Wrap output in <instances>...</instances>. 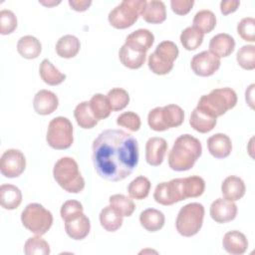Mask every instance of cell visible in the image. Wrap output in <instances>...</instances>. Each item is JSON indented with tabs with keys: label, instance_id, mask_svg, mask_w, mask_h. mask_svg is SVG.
<instances>
[{
	"label": "cell",
	"instance_id": "1",
	"mask_svg": "<svg viewBox=\"0 0 255 255\" xmlns=\"http://www.w3.org/2000/svg\"><path fill=\"white\" fill-rule=\"evenodd\" d=\"M138 143L123 129H105L93 141L92 160L98 175L117 182L129 176L138 163Z\"/></svg>",
	"mask_w": 255,
	"mask_h": 255
},
{
	"label": "cell",
	"instance_id": "2",
	"mask_svg": "<svg viewBox=\"0 0 255 255\" xmlns=\"http://www.w3.org/2000/svg\"><path fill=\"white\" fill-rule=\"evenodd\" d=\"M202 153L198 138L185 133L179 135L168 153V165L175 171H186L193 167Z\"/></svg>",
	"mask_w": 255,
	"mask_h": 255
},
{
	"label": "cell",
	"instance_id": "3",
	"mask_svg": "<svg viewBox=\"0 0 255 255\" xmlns=\"http://www.w3.org/2000/svg\"><path fill=\"white\" fill-rule=\"evenodd\" d=\"M53 176L56 182L69 193H79L85 188V179L73 157L64 156L58 159L53 168Z\"/></svg>",
	"mask_w": 255,
	"mask_h": 255
},
{
	"label": "cell",
	"instance_id": "4",
	"mask_svg": "<svg viewBox=\"0 0 255 255\" xmlns=\"http://www.w3.org/2000/svg\"><path fill=\"white\" fill-rule=\"evenodd\" d=\"M237 104V95L231 88H218L203 95L196 106L199 110L213 118L223 116Z\"/></svg>",
	"mask_w": 255,
	"mask_h": 255
},
{
	"label": "cell",
	"instance_id": "5",
	"mask_svg": "<svg viewBox=\"0 0 255 255\" xmlns=\"http://www.w3.org/2000/svg\"><path fill=\"white\" fill-rule=\"evenodd\" d=\"M204 212V206L198 202H191L182 206L175 220L177 232L184 237L196 235L202 227Z\"/></svg>",
	"mask_w": 255,
	"mask_h": 255
},
{
	"label": "cell",
	"instance_id": "6",
	"mask_svg": "<svg viewBox=\"0 0 255 255\" xmlns=\"http://www.w3.org/2000/svg\"><path fill=\"white\" fill-rule=\"evenodd\" d=\"M184 121V111L177 105L156 107L147 115V124L152 130L164 131L170 128H177Z\"/></svg>",
	"mask_w": 255,
	"mask_h": 255
},
{
	"label": "cell",
	"instance_id": "7",
	"mask_svg": "<svg viewBox=\"0 0 255 255\" xmlns=\"http://www.w3.org/2000/svg\"><path fill=\"white\" fill-rule=\"evenodd\" d=\"M23 226L36 235H44L53 224V215L40 203H29L21 213Z\"/></svg>",
	"mask_w": 255,
	"mask_h": 255
},
{
	"label": "cell",
	"instance_id": "8",
	"mask_svg": "<svg viewBox=\"0 0 255 255\" xmlns=\"http://www.w3.org/2000/svg\"><path fill=\"white\" fill-rule=\"evenodd\" d=\"M179 50L172 41L160 42L154 52L148 56L147 65L155 75H166L173 69V62L178 57Z\"/></svg>",
	"mask_w": 255,
	"mask_h": 255
},
{
	"label": "cell",
	"instance_id": "9",
	"mask_svg": "<svg viewBox=\"0 0 255 255\" xmlns=\"http://www.w3.org/2000/svg\"><path fill=\"white\" fill-rule=\"evenodd\" d=\"M146 0H124L110 11L108 20L116 29L131 27L140 16V11Z\"/></svg>",
	"mask_w": 255,
	"mask_h": 255
},
{
	"label": "cell",
	"instance_id": "10",
	"mask_svg": "<svg viewBox=\"0 0 255 255\" xmlns=\"http://www.w3.org/2000/svg\"><path fill=\"white\" fill-rule=\"evenodd\" d=\"M46 140L54 149L62 150L69 148L74 141L73 125L65 117L54 118L48 126Z\"/></svg>",
	"mask_w": 255,
	"mask_h": 255
},
{
	"label": "cell",
	"instance_id": "11",
	"mask_svg": "<svg viewBox=\"0 0 255 255\" xmlns=\"http://www.w3.org/2000/svg\"><path fill=\"white\" fill-rule=\"evenodd\" d=\"M153 198L157 203L164 206L186 199L182 178H173L157 184L153 192Z\"/></svg>",
	"mask_w": 255,
	"mask_h": 255
},
{
	"label": "cell",
	"instance_id": "12",
	"mask_svg": "<svg viewBox=\"0 0 255 255\" xmlns=\"http://www.w3.org/2000/svg\"><path fill=\"white\" fill-rule=\"evenodd\" d=\"M26 167V158L19 149L10 148L3 152L0 158L1 174L8 178L20 176Z\"/></svg>",
	"mask_w": 255,
	"mask_h": 255
},
{
	"label": "cell",
	"instance_id": "13",
	"mask_svg": "<svg viewBox=\"0 0 255 255\" xmlns=\"http://www.w3.org/2000/svg\"><path fill=\"white\" fill-rule=\"evenodd\" d=\"M220 59L209 51H203L193 56L190 67L193 73L199 77H210L220 68Z\"/></svg>",
	"mask_w": 255,
	"mask_h": 255
},
{
	"label": "cell",
	"instance_id": "14",
	"mask_svg": "<svg viewBox=\"0 0 255 255\" xmlns=\"http://www.w3.org/2000/svg\"><path fill=\"white\" fill-rule=\"evenodd\" d=\"M237 205L225 198H217L210 205V216L217 223H227L235 219Z\"/></svg>",
	"mask_w": 255,
	"mask_h": 255
},
{
	"label": "cell",
	"instance_id": "15",
	"mask_svg": "<svg viewBox=\"0 0 255 255\" xmlns=\"http://www.w3.org/2000/svg\"><path fill=\"white\" fill-rule=\"evenodd\" d=\"M64 222L67 235L74 240L85 239L91 231L90 219L84 214V212H79Z\"/></svg>",
	"mask_w": 255,
	"mask_h": 255
},
{
	"label": "cell",
	"instance_id": "16",
	"mask_svg": "<svg viewBox=\"0 0 255 255\" xmlns=\"http://www.w3.org/2000/svg\"><path fill=\"white\" fill-rule=\"evenodd\" d=\"M166 151L167 142L163 137H150L145 143V160L151 166H158L162 163Z\"/></svg>",
	"mask_w": 255,
	"mask_h": 255
},
{
	"label": "cell",
	"instance_id": "17",
	"mask_svg": "<svg viewBox=\"0 0 255 255\" xmlns=\"http://www.w3.org/2000/svg\"><path fill=\"white\" fill-rule=\"evenodd\" d=\"M59 106V99L55 93L48 90H40L33 100L34 111L38 115L47 116L54 113Z\"/></svg>",
	"mask_w": 255,
	"mask_h": 255
},
{
	"label": "cell",
	"instance_id": "18",
	"mask_svg": "<svg viewBox=\"0 0 255 255\" xmlns=\"http://www.w3.org/2000/svg\"><path fill=\"white\" fill-rule=\"evenodd\" d=\"M222 246L223 249L231 255H242L248 248V240L242 232L232 230L224 234Z\"/></svg>",
	"mask_w": 255,
	"mask_h": 255
},
{
	"label": "cell",
	"instance_id": "19",
	"mask_svg": "<svg viewBox=\"0 0 255 255\" xmlns=\"http://www.w3.org/2000/svg\"><path fill=\"white\" fill-rule=\"evenodd\" d=\"M207 148L215 158H225L231 153L232 142L227 134L218 132L207 138Z\"/></svg>",
	"mask_w": 255,
	"mask_h": 255
},
{
	"label": "cell",
	"instance_id": "20",
	"mask_svg": "<svg viewBox=\"0 0 255 255\" xmlns=\"http://www.w3.org/2000/svg\"><path fill=\"white\" fill-rule=\"evenodd\" d=\"M235 49V40L227 33H220L211 38L209 42V52L220 58L228 57Z\"/></svg>",
	"mask_w": 255,
	"mask_h": 255
},
{
	"label": "cell",
	"instance_id": "21",
	"mask_svg": "<svg viewBox=\"0 0 255 255\" xmlns=\"http://www.w3.org/2000/svg\"><path fill=\"white\" fill-rule=\"evenodd\" d=\"M153 42L154 36L149 30L137 29L131 32L129 35H128L125 44L138 52L146 53L149 50V48H151Z\"/></svg>",
	"mask_w": 255,
	"mask_h": 255
},
{
	"label": "cell",
	"instance_id": "22",
	"mask_svg": "<svg viewBox=\"0 0 255 255\" xmlns=\"http://www.w3.org/2000/svg\"><path fill=\"white\" fill-rule=\"evenodd\" d=\"M140 16L142 19L150 24H160L166 19V9L162 1L150 0L145 1Z\"/></svg>",
	"mask_w": 255,
	"mask_h": 255
},
{
	"label": "cell",
	"instance_id": "23",
	"mask_svg": "<svg viewBox=\"0 0 255 255\" xmlns=\"http://www.w3.org/2000/svg\"><path fill=\"white\" fill-rule=\"evenodd\" d=\"M245 191L246 187L244 181L242 178L235 175L227 176L221 184V192L223 198L229 201L234 202L241 199L244 196Z\"/></svg>",
	"mask_w": 255,
	"mask_h": 255
},
{
	"label": "cell",
	"instance_id": "24",
	"mask_svg": "<svg viewBox=\"0 0 255 255\" xmlns=\"http://www.w3.org/2000/svg\"><path fill=\"white\" fill-rule=\"evenodd\" d=\"M119 58L121 63L131 70H136L142 67L146 59V53L138 52L127 44H124L119 51Z\"/></svg>",
	"mask_w": 255,
	"mask_h": 255
},
{
	"label": "cell",
	"instance_id": "25",
	"mask_svg": "<svg viewBox=\"0 0 255 255\" xmlns=\"http://www.w3.org/2000/svg\"><path fill=\"white\" fill-rule=\"evenodd\" d=\"M164 222V214L155 208H147L139 214L140 225L149 232L160 230L163 227Z\"/></svg>",
	"mask_w": 255,
	"mask_h": 255
},
{
	"label": "cell",
	"instance_id": "26",
	"mask_svg": "<svg viewBox=\"0 0 255 255\" xmlns=\"http://www.w3.org/2000/svg\"><path fill=\"white\" fill-rule=\"evenodd\" d=\"M217 124V119L210 117L203 111L199 110L198 108H195L189 119V125L191 128L201 133H206L210 130H212Z\"/></svg>",
	"mask_w": 255,
	"mask_h": 255
},
{
	"label": "cell",
	"instance_id": "27",
	"mask_svg": "<svg viewBox=\"0 0 255 255\" xmlns=\"http://www.w3.org/2000/svg\"><path fill=\"white\" fill-rule=\"evenodd\" d=\"M22 202L21 190L13 184H2L0 186V204L4 209H16Z\"/></svg>",
	"mask_w": 255,
	"mask_h": 255
},
{
	"label": "cell",
	"instance_id": "28",
	"mask_svg": "<svg viewBox=\"0 0 255 255\" xmlns=\"http://www.w3.org/2000/svg\"><path fill=\"white\" fill-rule=\"evenodd\" d=\"M17 51L25 59H36L42 52V44L36 37L26 35L19 39L17 43Z\"/></svg>",
	"mask_w": 255,
	"mask_h": 255
},
{
	"label": "cell",
	"instance_id": "29",
	"mask_svg": "<svg viewBox=\"0 0 255 255\" xmlns=\"http://www.w3.org/2000/svg\"><path fill=\"white\" fill-rule=\"evenodd\" d=\"M56 53L61 58L71 59L77 56L81 49L80 40L74 35L62 36L56 43Z\"/></svg>",
	"mask_w": 255,
	"mask_h": 255
},
{
	"label": "cell",
	"instance_id": "30",
	"mask_svg": "<svg viewBox=\"0 0 255 255\" xmlns=\"http://www.w3.org/2000/svg\"><path fill=\"white\" fill-rule=\"evenodd\" d=\"M39 74L43 82L49 86H58L66 80V75L60 72L48 59L41 62Z\"/></svg>",
	"mask_w": 255,
	"mask_h": 255
},
{
	"label": "cell",
	"instance_id": "31",
	"mask_svg": "<svg viewBox=\"0 0 255 255\" xmlns=\"http://www.w3.org/2000/svg\"><path fill=\"white\" fill-rule=\"evenodd\" d=\"M74 117L78 124V126L82 128H93L98 125V120L95 118L90 103L85 101L77 105V107L74 110Z\"/></svg>",
	"mask_w": 255,
	"mask_h": 255
},
{
	"label": "cell",
	"instance_id": "32",
	"mask_svg": "<svg viewBox=\"0 0 255 255\" xmlns=\"http://www.w3.org/2000/svg\"><path fill=\"white\" fill-rule=\"evenodd\" d=\"M100 223L101 226L109 231L115 232L123 225V216H121L111 205L104 207L100 212Z\"/></svg>",
	"mask_w": 255,
	"mask_h": 255
},
{
	"label": "cell",
	"instance_id": "33",
	"mask_svg": "<svg viewBox=\"0 0 255 255\" xmlns=\"http://www.w3.org/2000/svg\"><path fill=\"white\" fill-rule=\"evenodd\" d=\"M151 183L149 179L143 175H139L132 179L128 185V192L130 198L141 200L148 196Z\"/></svg>",
	"mask_w": 255,
	"mask_h": 255
},
{
	"label": "cell",
	"instance_id": "34",
	"mask_svg": "<svg viewBox=\"0 0 255 255\" xmlns=\"http://www.w3.org/2000/svg\"><path fill=\"white\" fill-rule=\"evenodd\" d=\"M192 24L201 33H210L216 26V17L212 11L203 9L194 15Z\"/></svg>",
	"mask_w": 255,
	"mask_h": 255
},
{
	"label": "cell",
	"instance_id": "35",
	"mask_svg": "<svg viewBox=\"0 0 255 255\" xmlns=\"http://www.w3.org/2000/svg\"><path fill=\"white\" fill-rule=\"evenodd\" d=\"M89 103L91 110L98 121L107 119L113 111L107 96H104L103 94H95Z\"/></svg>",
	"mask_w": 255,
	"mask_h": 255
},
{
	"label": "cell",
	"instance_id": "36",
	"mask_svg": "<svg viewBox=\"0 0 255 255\" xmlns=\"http://www.w3.org/2000/svg\"><path fill=\"white\" fill-rule=\"evenodd\" d=\"M204 34L193 26L185 28L180 34V42L183 48L187 51L196 50L203 42Z\"/></svg>",
	"mask_w": 255,
	"mask_h": 255
},
{
	"label": "cell",
	"instance_id": "37",
	"mask_svg": "<svg viewBox=\"0 0 255 255\" xmlns=\"http://www.w3.org/2000/svg\"><path fill=\"white\" fill-rule=\"evenodd\" d=\"M110 205L123 217L130 216L135 210L133 201L124 194H114L109 198Z\"/></svg>",
	"mask_w": 255,
	"mask_h": 255
},
{
	"label": "cell",
	"instance_id": "38",
	"mask_svg": "<svg viewBox=\"0 0 255 255\" xmlns=\"http://www.w3.org/2000/svg\"><path fill=\"white\" fill-rule=\"evenodd\" d=\"M184 194L186 198H194L203 194L205 190V181L198 175H191L182 178Z\"/></svg>",
	"mask_w": 255,
	"mask_h": 255
},
{
	"label": "cell",
	"instance_id": "39",
	"mask_svg": "<svg viewBox=\"0 0 255 255\" xmlns=\"http://www.w3.org/2000/svg\"><path fill=\"white\" fill-rule=\"evenodd\" d=\"M50 252V245L41 235L28 238L24 244V253L27 255H49Z\"/></svg>",
	"mask_w": 255,
	"mask_h": 255
},
{
	"label": "cell",
	"instance_id": "40",
	"mask_svg": "<svg viewBox=\"0 0 255 255\" xmlns=\"http://www.w3.org/2000/svg\"><path fill=\"white\" fill-rule=\"evenodd\" d=\"M107 98L110 102L112 110L115 112L124 110L129 103L128 93L122 88H114L110 90Z\"/></svg>",
	"mask_w": 255,
	"mask_h": 255
},
{
	"label": "cell",
	"instance_id": "41",
	"mask_svg": "<svg viewBox=\"0 0 255 255\" xmlns=\"http://www.w3.org/2000/svg\"><path fill=\"white\" fill-rule=\"evenodd\" d=\"M236 61L242 69L247 71L254 70L255 69V46L254 45L242 46L236 54Z\"/></svg>",
	"mask_w": 255,
	"mask_h": 255
},
{
	"label": "cell",
	"instance_id": "42",
	"mask_svg": "<svg viewBox=\"0 0 255 255\" xmlns=\"http://www.w3.org/2000/svg\"><path fill=\"white\" fill-rule=\"evenodd\" d=\"M238 35L246 42L255 41V19L245 17L237 24Z\"/></svg>",
	"mask_w": 255,
	"mask_h": 255
},
{
	"label": "cell",
	"instance_id": "43",
	"mask_svg": "<svg viewBox=\"0 0 255 255\" xmlns=\"http://www.w3.org/2000/svg\"><path fill=\"white\" fill-rule=\"evenodd\" d=\"M117 125L126 128L130 131H137L140 128L141 122L137 114L133 112H125L117 118Z\"/></svg>",
	"mask_w": 255,
	"mask_h": 255
},
{
	"label": "cell",
	"instance_id": "44",
	"mask_svg": "<svg viewBox=\"0 0 255 255\" xmlns=\"http://www.w3.org/2000/svg\"><path fill=\"white\" fill-rule=\"evenodd\" d=\"M17 28V18L11 10L3 9L0 12V33L9 35Z\"/></svg>",
	"mask_w": 255,
	"mask_h": 255
},
{
	"label": "cell",
	"instance_id": "45",
	"mask_svg": "<svg viewBox=\"0 0 255 255\" xmlns=\"http://www.w3.org/2000/svg\"><path fill=\"white\" fill-rule=\"evenodd\" d=\"M83 211H84V208H83L82 203L78 200L72 199V200H67L63 203L61 210H60V214H61L62 219L65 221L68 218L76 215L79 212H83Z\"/></svg>",
	"mask_w": 255,
	"mask_h": 255
},
{
	"label": "cell",
	"instance_id": "46",
	"mask_svg": "<svg viewBox=\"0 0 255 255\" xmlns=\"http://www.w3.org/2000/svg\"><path fill=\"white\" fill-rule=\"evenodd\" d=\"M194 5L193 0H171L170 1V7L171 10L177 14L184 16L190 12Z\"/></svg>",
	"mask_w": 255,
	"mask_h": 255
},
{
	"label": "cell",
	"instance_id": "47",
	"mask_svg": "<svg viewBox=\"0 0 255 255\" xmlns=\"http://www.w3.org/2000/svg\"><path fill=\"white\" fill-rule=\"evenodd\" d=\"M240 5V1L238 0H225L220 2V11L223 15H228L230 13L235 12Z\"/></svg>",
	"mask_w": 255,
	"mask_h": 255
},
{
	"label": "cell",
	"instance_id": "48",
	"mask_svg": "<svg viewBox=\"0 0 255 255\" xmlns=\"http://www.w3.org/2000/svg\"><path fill=\"white\" fill-rule=\"evenodd\" d=\"M70 7L78 12H84L92 5L91 0H69Z\"/></svg>",
	"mask_w": 255,
	"mask_h": 255
},
{
	"label": "cell",
	"instance_id": "49",
	"mask_svg": "<svg viewBox=\"0 0 255 255\" xmlns=\"http://www.w3.org/2000/svg\"><path fill=\"white\" fill-rule=\"evenodd\" d=\"M40 3H41V4H43V5H45V6L50 7V6H53V5L60 4V1H58V2H56V1H51V2H44V1H40Z\"/></svg>",
	"mask_w": 255,
	"mask_h": 255
}]
</instances>
